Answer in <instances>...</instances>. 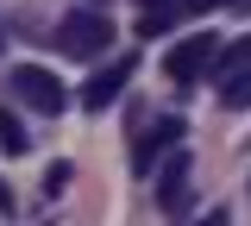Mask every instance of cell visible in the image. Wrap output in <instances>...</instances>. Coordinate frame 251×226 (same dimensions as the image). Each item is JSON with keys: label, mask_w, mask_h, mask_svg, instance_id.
Wrapping results in <instances>:
<instances>
[{"label": "cell", "mask_w": 251, "mask_h": 226, "mask_svg": "<svg viewBox=\"0 0 251 226\" xmlns=\"http://www.w3.org/2000/svg\"><path fill=\"white\" fill-rule=\"evenodd\" d=\"M107 44H113V19L100 6H75V13L57 19V50L63 57H100Z\"/></svg>", "instance_id": "6da1fadb"}, {"label": "cell", "mask_w": 251, "mask_h": 226, "mask_svg": "<svg viewBox=\"0 0 251 226\" xmlns=\"http://www.w3.org/2000/svg\"><path fill=\"white\" fill-rule=\"evenodd\" d=\"M13 95L25 100L31 113H50V120L69 107V88H63L50 69H38V63H19V69H13Z\"/></svg>", "instance_id": "7a4b0ae2"}, {"label": "cell", "mask_w": 251, "mask_h": 226, "mask_svg": "<svg viewBox=\"0 0 251 226\" xmlns=\"http://www.w3.org/2000/svg\"><path fill=\"white\" fill-rule=\"evenodd\" d=\"M214 57H220V38L195 32V38H182V44L163 57V69H170V82H201V75H214Z\"/></svg>", "instance_id": "3957f363"}, {"label": "cell", "mask_w": 251, "mask_h": 226, "mask_svg": "<svg viewBox=\"0 0 251 226\" xmlns=\"http://www.w3.org/2000/svg\"><path fill=\"white\" fill-rule=\"evenodd\" d=\"M132 69H138V57H113V63L100 69V75H88V88H82V107H94V113H107V107L120 100V88L132 82Z\"/></svg>", "instance_id": "277c9868"}, {"label": "cell", "mask_w": 251, "mask_h": 226, "mask_svg": "<svg viewBox=\"0 0 251 226\" xmlns=\"http://www.w3.org/2000/svg\"><path fill=\"white\" fill-rule=\"evenodd\" d=\"M157 201H163L170 214L188 207V151H170V157H163V170H157Z\"/></svg>", "instance_id": "5b68a950"}, {"label": "cell", "mask_w": 251, "mask_h": 226, "mask_svg": "<svg viewBox=\"0 0 251 226\" xmlns=\"http://www.w3.org/2000/svg\"><path fill=\"white\" fill-rule=\"evenodd\" d=\"M176 138H182V120H176V113H163V120H157V126L145 132L138 145H132V163H138V176H151V163H157V151H170Z\"/></svg>", "instance_id": "8992f818"}, {"label": "cell", "mask_w": 251, "mask_h": 226, "mask_svg": "<svg viewBox=\"0 0 251 226\" xmlns=\"http://www.w3.org/2000/svg\"><path fill=\"white\" fill-rule=\"evenodd\" d=\"M245 69H251V38L220 44V57H214V75H220V82H232V75H245Z\"/></svg>", "instance_id": "52a82bcc"}, {"label": "cell", "mask_w": 251, "mask_h": 226, "mask_svg": "<svg viewBox=\"0 0 251 226\" xmlns=\"http://www.w3.org/2000/svg\"><path fill=\"white\" fill-rule=\"evenodd\" d=\"M25 145H31V138H25V126H19V113H13V107H0V151H6V157H19Z\"/></svg>", "instance_id": "ba28073f"}, {"label": "cell", "mask_w": 251, "mask_h": 226, "mask_svg": "<svg viewBox=\"0 0 251 226\" xmlns=\"http://www.w3.org/2000/svg\"><path fill=\"white\" fill-rule=\"evenodd\" d=\"M220 100H226V107H251V69L232 75V82H220Z\"/></svg>", "instance_id": "9c48e42d"}, {"label": "cell", "mask_w": 251, "mask_h": 226, "mask_svg": "<svg viewBox=\"0 0 251 226\" xmlns=\"http://www.w3.org/2000/svg\"><path fill=\"white\" fill-rule=\"evenodd\" d=\"M44 189H50V195L69 189V163H50V170H44Z\"/></svg>", "instance_id": "30bf717a"}, {"label": "cell", "mask_w": 251, "mask_h": 226, "mask_svg": "<svg viewBox=\"0 0 251 226\" xmlns=\"http://www.w3.org/2000/svg\"><path fill=\"white\" fill-rule=\"evenodd\" d=\"M195 226H226V207H207V214H201Z\"/></svg>", "instance_id": "8fae6325"}, {"label": "cell", "mask_w": 251, "mask_h": 226, "mask_svg": "<svg viewBox=\"0 0 251 226\" xmlns=\"http://www.w3.org/2000/svg\"><path fill=\"white\" fill-rule=\"evenodd\" d=\"M138 6H145V13H151V6H170V0H138Z\"/></svg>", "instance_id": "7c38bea8"}, {"label": "cell", "mask_w": 251, "mask_h": 226, "mask_svg": "<svg viewBox=\"0 0 251 226\" xmlns=\"http://www.w3.org/2000/svg\"><path fill=\"white\" fill-rule=\"evenodd\" d=\"M94 6H107V0H94Z\"/></svg>", "instance_id": "4fadbf2b"}]
</instances>
